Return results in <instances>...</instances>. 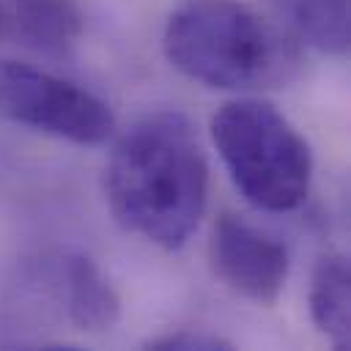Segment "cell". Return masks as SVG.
<instances>
[{"mask_svg": "<svg viewBox=\"0 0 351 351\" xmlns=\"http://www.w3.org/2000/svg\"><path fill=\"white\" fill-rule=\"evenodd\" d=\"M148 348H230L228 340L217 337V335H206V332H189V329H181V332H167V335H159L154 340L145 343Z\"/></svg>", "mask_w": 351, "mask_h": 351, "instance_id": "obj_10", "label": "cell"}, {"mask_svg": "<svg viewBox=\"0 0 351 351\" xmlns=\"http://www.w3.org/2000/svg\"><path fill=\"white\" fill-rule=\"evenodd\" d=\"M211 140L247 203L271 214L304 203L313 176L310 145L274 104L225 101L211 115Z\"/></svg>", "mask_w": 351, "mask_h": 351, "instance_id": "obj_3", "label": "cell"}, {"mask_svg": "<svg viewBox=\"0 0 351 351\" xmlns=\"http://www.w3.org/2000/svg\"><path fill=\"white\" fill-rule=\"evenodd\" d=\"M0 30H3V5H0Z\"/></svg>", "mask_w": 351, "mask_h": 351, "instance_id": "obj_11", "label": "cell"}, {"mask_svg": "<svg viewBox=\"0 0 351 351\" xmlns=\"http://www.w3.org/2000/svg\"><path fill=\"white\" fill-rule=\"evenodd\" d=\"M66 310L74 326L85 332H104L121 315V299L101 269L82 252L66 255L63 263Z\"/></svg>", "mask_w": 351, "mask_h": 351, "instance_id": "obj_6", "label": "cell"}, {"mask_svg": "<svg viewBox=\"0 0 351 351\" xmlns=\"http://www.w3.org/2000/svg\"><path fill=\"white\" fill-rule=\"evenodd\" d=\"M211 261L225 285L255 304H274L288 280V250L255 225L222 214L211 236Z\"/></svg>", "mask_w": 351, "mask_h": 351, "instance_id": "obj_5", "label": "cell"}, {"mask_svg": "<svg viewBox=\"0 0 351 351\" xmlns=\"http://www.w3.org/2000/svg\"><path fill=\"white\" fill-rule=\"evenodd\" d=\"M310 315L324 337L335 348L351 346V318H348V261L340 252L318 258L310 277Z\"/></svg>", "mask_w": 351, "mask_h": 351, "instance_id": "obj_7", "label": "cell"}, {"mask_svg": "<svg viewBox=\"0 0 351 351\" xmlns=\"http://www.w3.org/2000/svg\"><path fill=\"white\" fill-rule=\"evenodd\" d=\"M104 195L123 230L162 250H181L208 195V165L192 121L178 110L134 121L112 145Z\"/></svg>", "mask_w": 351, "mask_h": 351, "instance_id": "obj_1", "label": "cell"}, {"mask_svg": "<svg viewBox=\"0 0 351 351\" xmlns=\"http://www.w3.org/2000/svg\"><path fill=\"white\" fill-rule=\"evenodd\" d=\"M0 118L77 145H99L115 132L104 99L19 60H0Z\"/></svg>", "mask_w": 351, "mask_h": 351, "instance_id": "obj_4", "label": "cell"}, {"mask_svg": "<svg viewBox=\"0 0 351 351\" xmlns=\"http://www.w3.org/2000/svg\"><path fill=\"white\" fill-rule=\"evenodd\" d=\"M296 33L326 55L348 49V0H282Z\"/></svg>", "mask_w": 351, "mask_h": 351, "instance_id": "obj_9", "label": "cell"}, {"mask_svg": "<svg viewBox=\"0 0 351 351\" xmlns=\"http://www.w3.org/2000/svg\"><path fill=\"white\" fill-rule=\"evenodd\" d=\"M22 33L44 49H63L82 33V11L74 0H8Z\"/></svg>", "mask_w": 351, "mask_h": 351, "instance_id": "obj_8", "label": "cell"}, {"mask_svg": "<svg viewBox=\"0 0 351 351\" xmlns=\"http://www.w3.org/2000/svg\"><path fill=\"white\" fill-rule=\"evenodd\" d=\"M162 47L176 71L219 90L271 88L296 69L291 44L241 0H181Z\"/></svg>", "mask_w": 351, "mask_h": 351, "instance_id": "obj_2", "label": "cell"}]
</instances>
